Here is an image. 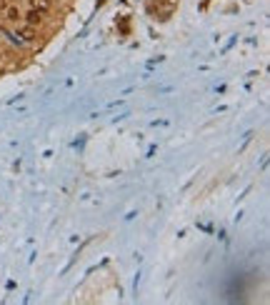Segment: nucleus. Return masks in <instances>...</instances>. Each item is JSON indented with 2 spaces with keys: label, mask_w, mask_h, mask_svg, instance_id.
I'll return each mask as SVG.
<instances>
[{
  "label": "nucleus",
  "mask_w": 270,
  "mask_h": 305,
  "mask_svg": "<svg viewBox=\"0 0 270 305\" xmlns=\"http://www.w3.org/2000/svg\"><path fill=\"white\" fill-rule=\"evenodd\" d=\"M35 35H38V33H35V28L25 23V25H20V28L13 33V40H15L18 45H28V43H33V40H35Z\"/></svg>",
  "instance_id": "f257e3e1"
},
{
  "label": "nucleus",
  "mask_w": 270,
  "mask_h": 305,
  "mask_svg": "<svg viewBox=\"0 0 270 305\" xmlns=\"http://www.w3.org/2000/svg\"><path fill=\"white\" fill-rule=\"evenodd\" d=\"M30 8L40 10V13H48L53 8V3H50V0H30Z\"/></svg>",
  "instance_id": "7ed1b4c3"
},
{
  "label": "nucleus",
  "mask_w": 270,
  "mask_h": 305,
  "mask_svg": "<svg viewBox=\"0 0 270 305\" xmlns=\"http://www.w3.org/2000/svg\"><path fill=\"white\" fill-rule=\"evenodd\" d=\"M0 60H3V55H0Z\"/></svg>",
  "instance_id": "423d86ee"
},
{
  "label": "nucleus",
  "mask_w": 270,
  "mask_h": 305,
  "mask_svg": "<svg viewBox=\"0 0 270 305\" xmlns=\"http://www.w3.org/2000/svg\"><path fill=\"white\" fill-rule=\"evenodd\" d=\"M5 18H8V20H20L23 13H20L18 8H5Z\"/></svg>",
  "instance_id": "20e7f679"
},
{
  "label": "nucleus",
  "mask_w": 270,
  "mask_h": 305,
  "mask_svg": "<svg viewBox=\"0 0 270 305\" xmlns=\"http://www.w3.org/2000/svg\"><path fill=\"white\" fill-rule=\"evenodd\" d=\"M3 8H5V3H3V0H0V10H3Z\"/></svg>",
  "instance_id": "39448f33"
},
{
  "label": "nucleus",
  "mask_w": 270,
  "mask_h": 305,
  "mask_svg": "<svg viewBox=\"0 0 270 305\" xmlns=\"http://www.w3.org/2000/svg\"><path fill=\"white\" fill-rule=\"evenodd\" d=\"M40 20H43V13H40V10L30 8V10L25 13V23H28V25H33V28H35V25H40Z\"/></svg>",
  "instance_id": "f03ea898"
}]
</instances>
